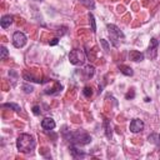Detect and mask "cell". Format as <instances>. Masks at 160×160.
Listing matches in <instances>:
<instances>
[{
  "instance_id": "cell-1",
  "label": "cell",
  "mask_w": 160,
  "mask_h": 160,
  "mask_svg": "<svg viewBox=\"0 0 160 160\" xmlns=\"http://www.w3.org/2000/svg\"><path fill=\"white\" fill-rule=\"evenodd\" d=\"M64 138L70 141V144L76 145V146H82V145H88L89 142H91V136L85 132L84 130H75V131H64Z\"/></svg>"
},
{
  "instance_id": "cell-2",
  "label": "cell",
  "mask_w": 160,
  "mask_h": 160,
  "mask_svg": "<svg viewBox=\"0 0 160 160\" xmlns=\"http://www.w3.org/2000/svg\"><path fill=\"white\" fill-rule=\"evenodd\" d=\"M36 146V141L30 134H21L16 140V148L21 152H31Z\"/></svg>"
},
{
  "instance_id": "cell-3",
  "label": "cell",
  "mask_w": 160,
  "mask_h": 160,
  "mask_svg": "<svg viewBox=\"0 0 160 160\" xmlns=\"http://www.w3.org/2000/svg\"><path fill=\"white\" fill-rule=\"evenodd\" d=\"M69 60L72 65H81L85 61V54L80 49H74L69 54Z\"/></svg>"
},
{
  "instance_id": "cell-4",
  "label": "cell",
  "mask_w": 160,
  "mask_h": 160,
  "mask_svg": "<svg viewBox=\"0 0 160 160\" xmlns=\"http://www.w3.org/2000/svg\"><path fill=\"white\" fill-rule=\"evenodd\" d=\"M26 40H28L26 35L24 32H21V31H15L12 34V45L15 48H18V49L22 48L26 44Z\"/></svg>"
},
{
  "instance_id": "cell-5",
  "label": "cell",
  "mask_w": 160,
  "mask_h": 160,
  "mask_svg": "<svg viewBox=\"0 0 160 160\" xmlns=\"http://www.w3.org/2000/svg\"><path fill=\"white\" fill-rule=\"evenodd\" d=\"M158 46H159V41L155 38H152L150 40V45H149V48L146 50V56L149 59H155L156 58V55H158Z\"/></svg>"
},
{
  "instance_id": "cell-6",
  "label": "cell",
  "mask_w": 160,
  "mask_h": 160,
  "mask_svg": "<svg viewBox=\"0 0 160 160\" xmlns=\"http://www.w3.org/2000/svg\"><path fill=\"white\" fill-rule=\"evenodd\" d=\"M106 28H108V30H109V34L112 36V40H115V39H118V40L124 39V34H122V31H121L118 26H115V25H112V24H108Z\"/></svg>"
},
{
  "instance_id": "cell-7",
  "label": "cell",
  "mask_w": 160,
  "mask_h": 160,
  "mask_svg": "<svg viewBox=\"0 0 160 160\" xmlns=\"http://www.w3.org/2000/svg\"><path fill=\"white\" fill-rule=\"evenodd\" d=\"M144 129V121L140 119H134L130 122V131L131 132H139Z\"/></svg>"
},
{
  "instance_id": "cell-8",
  "label": "cell",
  "mask_w": 160,
  "mask_h": 160,
  "mask_svg": "<svg viewBox=\"0 0 160 160\" xmlns=\"http://www.w3.org/2000/svg\"><path fill=\"white\" fill-rule=\"evenodd\" d=\"M56 126V124H55V121H54V119L52 118H45V119H42V121H41V128L44 129V130H52Z\"/></svg>"
},
{
  "instance_id": "cell-9",
  "label": "cell",
  "mask_w": 160,
  "mask_h": 160,
  "mask_svg": "<svg viewBox=\"0 0 160 160\" xmlns=\"http://www.w3.org/2000/svg\"><path fill=\"white\" fill-rule=\"evenodd\" d=\"M144 56L145 55L138 50H130V52H129V58L132 61H141V60H144Z\"/></svg>"
},
{
  "instance_id": "cell-10",
  "label": "cell",
  "mask_w": 160,
  "mask_h": 160,
  "mask_svg": "<svg viewBox=\"0 0 160 160\" xmlns=\"http://www.w3.org/2000/svg\"><path fill=\"white\" fill-rule=\"evenodd\" d=\"M12 16L11 15H4L2 18H1V20H0V25H1V28L2 29H8L11 24H12Z\"/></svg>"
},
{
  "instance_id": "cell-11",
  "label": "cell",
  "mask_w": 160,
  "mask_h": 160,
  "mask_svg": "<svg viewBox=\"0 0 160 160\" xmlns=\"http://www.w3.org/2000/svg\"><path fill=\"white\" fill-rule=\"evenodd\" d=\"M70 152H71L72 158H85V156H86L85 152L80 151V150L76 148V145H72V144L70 145Z\"/></svg>"
},
{
  "instance_id": "cell-12",
  "label": "cell",
  "mask_w": 160,
  "mask_h": 160,
  "mask_svg": "<svg viewBox=\"0 0 160 160\" xmlns=\"http://www.w3.org/2000/svg\"><path fill=\"white\" fill-rule=\"evenodd\" d=\"M82 72H84V75H85L86 79H90V78H92L94 74H95V68H94L92 65H86L85 69L82 70Z\"/></svg>"
},
{
  "instance_id": "cell-13",
  "label": "cell",
  "mask_w": 160,
  "mask_h": 160,
  "mask_svg": "<svg viewBox=\"0 0 160 160\" xmlns=\"http://www.w3.org/2000/svg\"><path fill=\"white\" fill-rule=\"evenodd\" d=\"M104 129H105V134L108 139H111V125L109 122V120H104Z\"/></svg>"
},
{
  "instance_id": "cell-14",
  "label": "cell",
  "mask_w": 160,
  "mask_h": 160,
  "mask_svg": "<svg viewBox=\"0 0 160 160\" xmlns=\"http://www.w3.org/2000/svg\"><path fill=\"white\" fill-rule=\"evenodd\" d=\"M119 69H120V71H121L124 75H126V76H131V75H132V69H131V68H129V66L120 65V66H119Z\"/></svg>"
},
{
  "instance_id": "cell-15",
  "label": "cell",
  "mask_w": 160,
  "mask_h": 160,
  "mask_svg": "<svg viewBox=\"0 0 160 160\" xmlns=\"http://www.w3.org/2000/svg\"><path fill=\"white\" fill-rule=\"evenodd\" d=\"M81 4H84L88 9H94L95 8V2H94V0H79Z\"/></svg>"
},
{
  "instance_id": "cell-16",
  "label": "cell",
  "mask_w": 160,
  "mask_h": 160,
  "mask_svg": "<svg viewBox=\"0 0 160 160\" xmlns=\"http://www.w3.org/2000/svg\"><path fill=\"white\" fill-rule=\"evenodd\" d=\"M82 95L85 96V98H91V95H92V89L90 88V86H85L84 89H82Z\"/></svg>"
},
{
  "instance_id": "cell-17",
  "label": "cell",
  "mask_w": 160,
  "mask_h": 160,
  "mask_svg": "<svg viewBox=\"0 0 160 160\" xmlns=\"http://www.w3.org/2000/svg\"><path fill=\"white\" fill-rule=\"evenodd\" d=\"M2 108H9V109H14V111H20V106L14 104V102H8V104H2Z\"/></svg>"
},
{
  "instance_id": "cell-18",
  "label": "cell",
  "mask_w": 160,
  "mask_h": 160,
  "mask_svg": "<svg viewBox=\"0 0 160 160\" xmlns=\"http://www.w3.org/2000/svg\"><path fill=\"white\" fill-rule=\"evenodd\" d=\"M89 21H90V25H91V31L95 32L96 31V24H95V18L92 14H89Z\"/></svg>"
},
{
  "instance_id": "cell-19",
  "label": "cell",
  "mask_w": 160,
  "mask_h": 160,
  "mask_svg": "<svg viewBox=\"0 0 160 160\" xmlns=\"http://www.w3.org/2000/svg\"><path fill=\"white\" fill-rule=\"evenodd\" d=\"M24 79L26 80V81H34V82H40L41 80H39L38 78H35V76H32V75H29V74H24Z\"/></svg>"
},
{
  "instance_id": "cell-20",
  "label": "cell",
  "mask_w": 160,
  "mask_h": 160,
  "mask_svg": "<svg viewBox=\"0 0 160 160\" xmlns=\"http://www.w3.org/2000/svg\"><path fill=\"white\" fill-rule=\"evenodd\" d=\"M100 44L102 45V48H104L105 51H109V50H110V45H109V42H108L105 39H101V40H100Z\"/></svg>"
},
{
  "instance_id": "cell-21",
  "label": "cell",
  "mask_w": 160,
  "mask_h": 160,
  "mask_svg": "<svg viewBox=\"0 0 160 160\" xmlns=\"http://www.w3.org/2000/svg\"><path fill=\"white\" fill-rule=\"evenodd\" d=\"M0 49H1V56H0V58H1V60H5V58L8 56L9 51H8V49H6L5 46H1Z\"/></svg>"
},
{
  "instance_id": "cell-22",
  "label": "cell",
  "mask_w": 160,
  "mask_h": 160,
  "mask_svg": "<svg viewBox=\"0 0 160 160\" xmlns=\"http://www.w3.org/2000/svg\"><path fill=\"white\" fill-rule=\"evenodd\" d=\"M22 89H24L25 92H32V90H34V88L31 85L30 86L29 85H22Z\"/></svg>"
},
{
  "instance_id": "cell-23",
  "label": "cell",
  "mask_w": 160,
  "mask_h": 160,
  "mask_svg": "<svg viewBox=\"0 0 160 160\" xmlns=\"http://www.w3.org/2000/svg\"><path fill=\"white\" fill-rule=\"evenodd\" d=\"M32 112H34L35 115H39V114L41 112L40 106H39V105H34V106H32Z\"/></svg>"
},
{
  "instance_id": "cell-24",
  "label": "cell",
  "mask_w": 160,
  "mask_h": 160,
  "mask_svg": "<svg viewBox=\"0 0 160 160\" xmlns=\"http://www.w3.org/2000/svg\"><path fill=\"white\" fill-rule=\"evenodd\" d=\"M134 96H135V92H134V90L129 91V92L125 95V98H126V99H134Z\"/></svg>"
},
{
  "instance_id": "cell-25",
  "label": "cell",
  "mask_w": 160,
  "mask_h": 160,
  "mask_svg": "<svg viewBox=\"0 0 160 160\" xmlns=\"http://www.w3.org/2000/svg\"><path fill=\"white\" fill-rule=\"evenodd\" d=\"M58 42H59V39H58V38H54V39H52V40H51L49 44H50V45H56Z\"/></svg>"
},
{
  "instance_id": "cell-26",
  "label": "cell",
  "mask_w": 160,
  "mask_h": 160,
  "mask_svg": "<svg viewBox=\"0 0 160 160\" xmlns=\"http://www.w3.org/2000/svg\"><path fill=\"white\" fill-rule=\"evenodd\" d=\"M155 145L160 148V134H158V140H156V144Z\"/></svg>"
},
{
  "instance_id": "cell-27",
  "label": "cell",
  "mask_w": 160,
  "mask_h": 160,
  "mask_svg": "<svg viewBox=\"0 0 160 160\" xmlns=\"http://www.w3.org/2000/svg\"><path fill=\"white\" fill-rule=\"evenodd\" d=\"M36 1H41V0H36Z\"/></svg>"
}]
</instances>
